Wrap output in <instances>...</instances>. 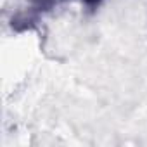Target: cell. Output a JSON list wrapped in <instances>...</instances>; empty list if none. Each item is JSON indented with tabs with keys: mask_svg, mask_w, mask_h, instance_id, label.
Listing matches in <instances>:
<instances>
[{
	"mask_svg": "<svg viewBox=\"0 0 147 147\" xmlns=\"http://www.w3.org/2000/svg\"><path fill=\"white\" fill-rule=\"evenodd\" d=\"M83 2H85L88 7H95V5H99V4H100V0H83Z\"/></svg>",
	"mask_w": 147,
	"mask_h": 147,
	"instance_id": "1",
	"label": "cell"
}]
</instances>
